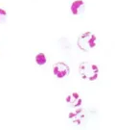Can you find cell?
<instances>
[{
  "mask_svg": "<svg viewBox=\"0 0 115 130\" xmlns=\"http://www.w3.org/2000/svg\"><path fill=\"white\" fill-rule=\"evenodd\" d=\"M70 12L74 18L83 17L85 12V3L83 0H74L70 5Z\"/></svg>",
  "mask_w": 115,
  "mask_h": 130,
  "instance_id": "277c9868",
  "label": "cell"
},
{
  "mask_svg": "<svg viewBox=\"0 0 115 130\" xmlns=\"http://www.w3.org/2000/svg\"><path fill=\"white\" fill-rule=\"evenodd\" d=\"M84 112L79 108L78 109H75L73 112H71L69 114V119L72 121L73 123H76V124H81L83 121H84Z\"/></svg>",
  "mask_w": 115,
  "mask_h": 130,
  "instance_id": "5b68a950",
  "label": "cell"
},
{
  "mask_svg": "<svg viewBox=\"0 0 115 130\" xmlns=\"http://www.w3.org/2000/svg\"><path fill=\"white\" fill-rule=\"evenodd\" d=\"M35 60H36V63H37V65L38 66H43L46 64V62H47V57L44 53H42V52H39V53H37V55H36V58H35Z\"/></svg>",
  "mask_w": 115,
  "mask_h": 130,
  "instance_id": "52a82bcc",
  "label": "cell"
},
{
  "mask_svg": "<svg viewBox=\"0 0 115 130\" xmlns=\"http://www.w3.org/2000/svg\"><path fill=\"white\" fill-rule=\"evenodd\" d=\"M66 103L72 108H78L82 104V98L78 93H71L66 96Z\"/></svg>",
  "mask_w": 115,
  "mask_h": 130,
  "instance_id": "8992f818",
  "label": "cell"
},
{
  "mask_svg": "<svg viewBox=\"0 0 115 130\" xmlns=\"http://www.w3.org/2000/svg\"><path fill=\"white\" fill-rule=\"evenodd\" d=\"M79 72L83 80L87 81H94L98 78L99 75V69L96 65L89 63V62H83L79 66Z\"/></svg>",
  "mask_w": 115,
  "mask_h": 130,
  "instance_id": "6da1fadb",
  "label": "cell"
},
{
  "mask_svg": "<svg viewBox=\"0 0 115 130\" xmlns=\"http://www.w3.org/2000/svg\"><path fill=\"white\" fill-rule=\"evenodd\" d=\"M53 73L57 78L63 79L70 73V68L63 62H58L53 66Z\"/></svg>",
  "mask_w": 115,
  "mask_h": 130,
  "instance_id": "3957f363",
  "label": "cell"
},
{
  "mask_svg": "<svg viewBox=\"0 0 115 130\" xmlns=\"http://www.w3.org/2000/svg\"><path fill=\"white\" fill-rule=\"evenodd\" d=\"M77 44L81 50L88 52L96 46L97 38L92 32H84L82 35H80L77 41Z\"/></svg>",
  "mask_w": 115,
  "mask_h": 130,
  "instance_id": "7a4b0ae2",
  "label": "cell"
},
{
  "mask_svg": "<svg viewBox=\"0 0 115 130\" xmlns=\"http://www.w3.org/2000/svg\"><path fill=\"white\" fill-rule=\"evenodd\" d=\"M7 15H8L7 12L4 9H1L0 8V24L5 22V20L7 19Z\"/></svg>",
  "mask_w": 115,
  "mask_h": 130,
  "instance_id": "ba28073f",
  "label": "cell"
}]
</instances>
